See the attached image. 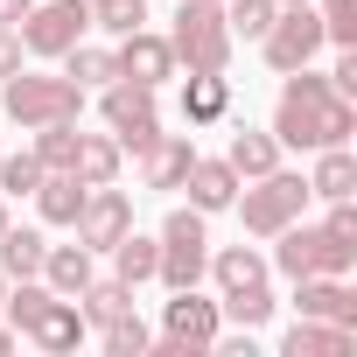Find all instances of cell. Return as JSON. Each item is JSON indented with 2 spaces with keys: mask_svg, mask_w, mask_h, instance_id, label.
<instances>
[{
  "mask_svg": "<svg viewBox=\"0 0 357 357\" xmlns=\"http://www.w3.org/2000/svg\"><path fill=\"white\" fill-rule=\"evenodd\" d=\"M350 133H357V105H350L329 77H315L308 63L287 70L280 105H273V140L315 154V147H350Z\"/></svg>",
  "mask_w": 357,
  "mask_h": 357,
  "instance_id": "6da1fadb",
  "label": "cell"
},
{
  "mask_svg": "<svg viewBox=\"0 0 357 357\" xmlns=\"http://www.w3.org/2000/svg\"><path fill=\"white\" fill-rule=\"evenodd\" d=\"M273 8H308V0H273Z\"/></svg>",
  "mask_w": 357,
  "mask_h": 357,
  "instance_id": "60d3db41",
  "label": "cell"
},
{
  "mask_svg": "<svg viewBox=\"0 0 357 357\" xmlns=\"http://www.w3.org/2000/svg\"><path fill=\"white\" fill-rule=\"evenodd\" d=\"M218 329H225V308H218L211 294L175 287V301L161 308V343H147V350H161V357H190V350H211Z\"/></svg>",
  "mask_w": 357,
  "mask_h": 357,
  "instance_id": "52a82bcc",
  "label": "cell"
},
{
  "mask_svg": "<svg viewBox=\"0 0 357 357\" xmlns=\"http://www.w3.org/2000/svg\"><path fill=\"white\" fill-rule=\"evenodd\" d=\"M43 252H50V238L29 231V225H8V231H0V273H8V280H36V273H43Z\"/></svg>",
  "mask_w": 357,
  "mask_h": 357,
  "instance_id": "603a6c76",
  "label": "cell"
},
{
  "mask_svg": "<svg viewBox=\"0 0 357 357\" xmlns=\"http://www.w3.org/2000/svg\"><path fill=\"white\" fill-rule=\"evenodd\" d=\"M0 105H8V119H15L22 133H36V126L77 119V112H84V84H70V77H43V70H15L8 91H0Z\"/></svg>",
  "mask_w": 357,
  "mask_h": 357,
  "instance_id": "3957f363",
  "label": "cell"
},
{
  "mask_svg": "<svg viewBox=\"0 0 357 357\" xmlns=\"http://www.w3.org/2000/svg\"><path fill=\"white\" fill-rule=\"evenodd\" d=\"M22 56H29V50H22V29H0V84L22 70Z\"/></svg>",
  "mask_w": 357,
  "mask_h": 357,
  "instance_id": "8d00e7d4",
  "label": "cell"
},
{
  "mask_svg": "<svg viewBox=\"0 0 357 357\" xmlns=\"http://www.w3.org/2000/svg\"><path fill=\"white\" fill-rule=\"evenodd\" d=\"M0 231H8V197H0Z\"/></svg>",
  "mask_w": 357,
  "mask_h": 357,
  "instance_id": "ab89813d",
  "label": "cell"
},
{
  "mask_svg": "<svg viewBox=\"0 0 357 357\" xmlns=\"http://www.w3.org/2000/svg\"><path fill=\"white\" fill-rule=\"evenodd\" d=\"M231 112V77L225 70H190V84H183V119L190 126H218Z\"/></svg>",
  "mask_w": 357,
  "mask_h": 357,
  "instance_id": "ac0fdd59",
  "label": "cell"
},
{
  "mask_svg": "<svg viewBox=\"0 0 357 357\" xmlns=\"http://www.w3.org/2000/svg\"><path fill=\"white\" fill-rule=\"evenodd\" d=\"M112 63H119V77H133V84H161V77H175V50H168V36H154V29L119 36Z\"/></svg>",
  "mask_w": 357,
  "mask_h": 357,
  "instance_id": "7c38bea8",
  "label": "cell"
},
{
  "mask_svg": "<svg viewBox=\"0 0 357 357\" xmlns=\"http://www.w3.org/2000/svg\"><path fill=\"white\" fill-rule=\"evenodd\" d=\"M308 197H322V204H343V197H357V154H350V147H315Z\"/></svg>",
  "mask_w": 357,
  "mask_h": 357,
  "instance_id": "d6986e66",
  "label": "cell"
},
{
  "mask_svg": "<svg viewBox=\"0 0 357 357\" xmlns=\"http://www.w3.org/2000/svg\"><path fill=\"white\" fill-rule=\"evenodd\" d=\"M36 350H50V357H63V350H77L84 343V308L70 301V294H50L43 308H36V322L22 329Z\"/></svg>",
  "mask_w": 357,
  "mask_h": 357,
  "instance_id": "4fadbf2b",
  "label": "cell"
},
{
  "mask_svg": "<svg viewBox=\"0 0 357 357\" xmlns=\"http://www.w3.org/2000/svg\"><path fill=\"white\" fill-rule=\"evenodd\" d=\"M36 211H43V225H77V211H84V183H77L70 168H43Z\"/></svg>",
  "mask_w": 357,
  "mask_h": 357,
  "instance_id": "7402d4cb",
  "label": "cell"
},
{
  "mask_svg": "<svg viewBox=\"0 0 357 357\" xmlns=\"http://www.w3.org/2000/svg\"><path fill=\"white\" fill-rule=\"evenodd\" d=\"M98 343H105V350H112V357H140V350H147V343H154V336H147V322H140V315H133V308H126V315H119V322H105V329H98Z\"/></svg>",
  "mask_w": 357,
  "mask_h": 357,
  "instance_id": "836d02e7",
  "label": "cell"
},
{
  "mask_svg": "<svg viewBox=\"0 0 357 357\" xmlns=\"http://www.w3.org/2000/svg\"><path fill=\"white\" fill-rule=\"evenodd\" d=\"M350 350H357V329L315 322V315H301V322L280 336V357H350Z\"/></svg>",
  "mask_w": 357,
  "mask_h": 357,
  "instance_id": "2e32d148",
  "label": "cell"
},
{
  "mask_svg": "<svg viewBox=\"0 0 357 357\" xmlns=\"http://www.w3.org/2000/svg\"><path fill=\"white\" fill-rule=\"evenodd\" d=\"M308 8L322 15V36L336 50H357V0H308Z\"/></svg>",
  "mask_w": 357,
  "mask_h": 357,
  "instance_id": "1f68e13d",
  "label": "cell"
},
{
  "mask_svg": "<svg viewBox=\"0 0 357 357\" xmlns=\"http://www.w3.org/2000/svg\"><path fill=\"white\" fill-rule=\"evenodd\" d=\"M197 161V140L190 133H154L140 147V175H147V190H183V175Z\"/></svg>",
  "mask_w": 357,
  "mask_h": 357,
  "instance_id": "9a60e30c",
  "label": "cell"
},
{
  "mask_svg": "<svg viewBox=\"0 0 357 357\" xmlns=\"http://www.w3.org/2000/svg\"><path fill=\"white\" fill-rule=\"evenodd\" d=\"M84 8H91V29H105V36L147 29V0H84Z\"/></svg>",
  "mask_w": 357,
  "mask_h": 357,
  "instance_id": "f1b7e54d",
  "label": "cell"
},
{
  "mask_svg": "<svg viewBox=\"0 0 357 357\" xmlns=\"http://www.w3.org/2000/svg\"><path fill=\"white\" fill-rule=\"evenodd\" d=\"M175 70H231V29H225V0H183L168 29Z\"/></svg>",
  "mask_w": 357,
  "mask_h": 357,
  "instance_id": "7a4b0ae2",
  "label": "cell"
},
{
  "mask_svg": "<svg viewBox=\"0 0 357 357\" xmlns=\"http://www.w3.org/2000/svg\"><path fill=\"white\" fill-rule=\"evenodd\" d=\"M225 161L238 168V183H252V175L280 168V140H273V133H252V126H238V133H231V154H225Z\"/></svg>",
  "mask_w": 357,
  "mask_h": 357,
  "instance_id": "d4e9b609",
  "label": "cell"
},
{
  "mask_svg": "<svg viewBox=\"0 0 357 357\" xmlns=\"http://www.w3.org/2000/svg\"><path fill=\"white\" fill-rule=\"evenodd\" d=\"M204 273H211V231H204V211L183 204V211H168V225H161L154 280L175 294V287H204Z\"/></svg>",
  "mask_w": 357,
  "mask_h": 357,
  "instance_id": "277c9868",
  "label": "cell"
},
{
  "mask_svg": "<svg viewBox=\"0 0 357 357\" xmlns=\"http://www.w3.org/2000/svg\"><path fill=\"white\" fill-rule=\"evenodd\" d=\"M154 259H161V238H140V231H126V238L112 245V280L140 287V280H154Z\"/></svg>",
  "mask_w": 357,
  "mask_h": 357,
  "instance_id": "4316f807",
  "label": "cell"
},
{
  "mask_svg": "<svg viewBox=\"0 0 357 357\" xmlns=\"http://www.w3.org/2000/svg\"><path fill=\"white\" fill-rule=\"evenodd\" d=\"M280 245H273V266L287 273V280H308V273H350L357 266V245H343V238H329L322 225H280L273 231Z\"/></svg>",
  "mask_w": 357,
  "mask_h": 357,
  "instance_id": "8992f818",
  "label": "cell"
},
{
  "mask_svg": "<svg viewBox=\"0 0 357 357\" xmlns=\"http://www.w3.org/2000/svg\"><path fill=\"white\" fill-rule=\"evenodd\" d=\"M183 190H190V204L211 218V211H231V197H238V168L231 161H190V175H183Z\"/></svg>",
  "mask_w": 357,
  "mask_h": 357,
  "instance_id": "e0dca14e",
  "label": "cell"
},
{
  "mask_svg": "<svg viewBox=\"0 0 357 357\" xmlns=\"http://www.w3.org/2000/svg\"><path fill=\"white\" fill-rule=\"evenodd\" d=\"M56 63H63V77H70V84H84V91H91V84L105 91V84L119 77V63H112V50H98V43H70V50H63Z\"/></svg>",
  "mask_w": 357,
  "mask_h": 357,
  "instance_id": "484cf974",
  "label": "cell"
},
{
  "mask_svg": "<svg viewBox=\"0 0 357 357\" xmlns=\"http://www.w3.org/2000/svg\"><path fill=\"white\" fill-rule=\"evenodd\" d=\"M322 231H329V238H343V245H357V204H350V197H343V204H329Z\"/></svg>",
  "mask_w": 357,
  "mask_h": 357,
  "instance_id": "d590c367",
  "label": "cell"
},
{
  "mask_svg": "<svg viewBox=\"0 0 357 357\" xmlns=\"http://www.w3.org/2000/svg\"><path fill=\"white\" fill-rule=\"evenodd\" d=\"M218 308H225L238 329H266V322H273V287H252V294H225Z\"/></svg>",
  "mask_w": 357,
  "mask_h": 357,
  "instance_id": "d6a6232c",
  "label": "cell"
},
{
  "mask_svg": "<svg viewBox=\"0 0 357 357\" xmlns=\"http://www.w3.org/2000/svg\"><path fill=\"white\" fill-rule=\"evenodd\" d=\"M0 350H15V329H8V322H0Z\"/></svg>",
  "mask_w": 357,
  "mask_h": 357,
  "instance_id": "f35d334b",
  "label": "cell"
},
{
  "mask_svg": "<svg viewBox=\"0 0 357 357\" xmlns=\"http://www.w3.org/2000/svg\"><path fill=\"white\" fill-rule=\"evenodd\" d=\"M231 211L245 218L252 238H273L280 225H294V218L308 211V175H294V168H266V175H252V190L231 197Z\"/></svg>",
  "mask_w": 357,
  "mask_h": 357,
  "instance_id": "5b68a950",
  "label": "cell"
},
{
  "mask_svg": "<svg viewBox=\"0 0 357 357\" xmlns=\"http://www.w3.org/2000/svg\"><path fill=\"white\" fill-rule=\"evenodd\" d=\"M77 308H84V322L105 329V322H119V315L133 308V287H126V280H91V287L77 294Z\"/></svg>",
  "mask_w": 357,
  "mask_h": 357,
  "instance_id": "83f0119b",
  "label": "cell"
},
{
  "mask_svg": "<svg viewBox=\"0 0 357 357\" xmlns=\"http://www.w3.org/2000/svg\"><path fill=\"white\" fill-rule=\"evenodd\" d=\"M259 50H266V63L287 77V70H301V63H315L322 50H329V36H322V15L315 8H280L273 15V29L259 36Z\"/></svg>",
  "mask_w": 357,
  "mask_h": 357,
  "instance_id": "9c48e42d",
  "label": "cell"
},
{
  "mask_svg": "<svg viewBox=\"0 0 357 357\" xmlns=\"http://www.w3.org/2000/svg\"><path fill=\"white\" fill-rule=\"evenodd\" d=\"M43 168H70L77 154V119H56V126H36V147H29Z\"/></svg>",
  "mask_w": 357,
  "mask_h": 357,
  "instance_id": "f546056e",
  "label": "cell"
},
{
  "mask_svg": "<svg viewBox=\"0 0 357 357\" xmlns=\"http://www.w3.org/2000/svg\"><path fill=\"white\" fill-rule=\"evenodd\" d=\"M105 126H112V140L126 147V154H140L154 133H161V112H154V84H133V77H112L105 84Z\"/></svg>",
  "mask_w": 357,
  "mask_h": 357,
  "instance_id": "30bf717a",
  "label": "cell"
},
{
  "mask_svg": "<svg viewBox=\"0 0 357 357\" xmlns=\"http://www.w3.org/2000/svg\"><path fill=\"white\" fill-rule=\"evenodd\" d=\"M0 294H8V273H0Z\"/></svg>",
  "mask_w": 357,
  "mask_h": 357,
  "instance_id": "b9f144b4",
  "label": "cell"
},
{
  "mask_svg": "<svg viewBox=\"0 0 357 357\" xmlns=\"http://www.w3.org/2000/svg\"><path fill=\"white\" fill-rule=\"evenodd\" d=\"M77 245L84 252H112L126 231H133V197L126 190H112V183H98V190H84V211H77Z\"/></svg>",
  "mask_w": 357,
  "mask_h": 357,
  "instance_id": "8fae6325",
  "label": "cell"
},
{
  "mask_svg": "<svg viewBox=\"0 0 357 357\" xmlns=\"http://www.w3.org/2000/svg\"><path fill=\"white\" fill-rule=\"evenodd\" d=\"M294 308L315 315V322H343V329H357V294L343 287V273H308V280H294Z\"/></svg>",
  "mask_w": 357,
  "mask_h": 357,
  "instance_id": "5bb4252c",
  "label": "cell"
},
{
  "mask_svg": "<svg viewBox=\"0 0 357 357\" xmlns=\"http://www.w3.org/2000/svg\"><path fill=\"white\" fill-rule=\"evenodd\" d=\"M119 161H126V147L112 140V133H77V154H70V175L84 190H98V183H119Z\"/></svg>",
  "mask_w": 357,
  "mask_h": 357,
  "instance_id": "ffe728a7",
  "label": "cell"
},
{
  "mask_svg": "<svg viewBox=\"0 0 357 357\" xmlns=\"http://www.w3.org/2000/svg\"><path fill=\"white\" fill-rule=\"evenodd\" d=\"M15 29H22V50H29V56H63L70 43H84L91 8H84V0H36Z\"/></svg>",
  "mask_w": 357,
  "mask_h": 357,
  "instance_id": "ba28073f",
  "label": "cell"
},
{
  "mask_svg": "<svg viewBox=\"0 0 357 357\" xmlns=\"http://www.w3.org/2000/svg\"><path fill=\"white\" fill-rule=\"evenodd\" d=\"M36 183H43L36 154H0V197H36Z\"/></svg>",
  "mask_w": 357,
  "mask_h": 357,
  "instance_id": "e575fe53",
  "label": "cell"
},
{
  "mask_svg": "<svg viewBox=\"0 0 357 357\" xmlns=\"http://www.w3.org/2000/svg\"><path fill=\"white\" fill-rule=\"evenodd\" d=\"M29 8H36V0H0V29H15V22H22Z\"/></svg>",
  "mask_w": 357,
  "mask_h": 357,
  "instance_id": "74e56055",
  "label": "cell"
},
{
  "mask_svg": "<svg viewBox=\"0 0 357 357\" xmlns=\"http://www.w3.org/2000/svg\"><path fill=\"white\" fill-rule=\"evenodd\" d=\"M273 15H280L273 0H231V8H225V29H231V43H238V36L259 43V36L273 29Z\"/></svg>",
  "mask_w": 357,
  "mask_h": 357,
  "instance_id": "4dcf8cb0",
  "label": "cell"
},
{
  "mask_svg": "<svg viewBox=\"0 0 357 357\" xmlns=\"http://www.w3.org/2000/svg\"><path fill=\"white\" fill-rule=\"evenodd\" d=\"M43 280H50L56 294H70V301H77L98 273H91V252H84V245H50V252H43Z\"/></svg>",
  "mask_w": 357,
  "mask_h": 357,
  "instance_id": "cb8c5ba5",
  "label": "cell"
},
{
  "mask_svg": "<svg viewBox=\"0 0 357 357\" xmlns=\"http://www.w3.org/2000/svg\"><path fill=\"white\" fill-rule=\"evenodd\" d=\"M211 273H218V301L225 294H252V287H266V252L225 245V252H211Z\"/></svg>",
  "mask_w": 357,
  "mask_h": 357,
  "instance_id": "44dd1931",
  "label": "cell"
}]
</instances>
